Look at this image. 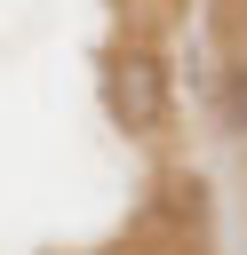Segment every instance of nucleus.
Listing matches in <instances>:
<instances>
[{"label":"nucleus","instance_id":"1","mask_svg":"<svg viewBox=\"0 0 247 255\" xmlns=\"http://www.w3.org/2000/svg\"><path fill=\"white\" fill-rule=\"evenodd\" d=\"M112 112H120L127 135H159V128H167L175 88H167V56H159L151 40H127V48L112 56Z\"/></svg>","mask_w":247,"mask_h":255},{"label":"nucleus","instance_id":"2","mask_svg":"<svg viewBox=\"0 0 247 255\" xmlns=\"http://www.w3.org/2000/svg\"><path fill=\"white\" fill-rule=\"evenodd\" d=\"M120 24H127V40H167L175 24H183V0H120Z\"/></svg>","mask_w":247,"mask_h":255},{"label":"nucleus","instance_id":"3","mask_svg":"<svg viewBox=\"0 0 247 255\" xmlns=\"http://www.w3.org/2000/svg\"><path fill=\"white\" fill-rule=\"evenodd\" d=\"M207 32L223 56H247V0H207Z\"/></svg>","mask_w":247,"mask_h":255},{"label":"nucleus","instance_id":"4","mask_svg":"<svg viewBox=\"0 0 247 255\" xmlns=\"http://www.w3.org/2000/svg\"><path fill=\"white\" fill-rule=\"evenodd\" d=\"M223 128L247 135V56H231V72H223Z\"/></svg>","mask_w":247,"mask_h":255}]
</instances>
